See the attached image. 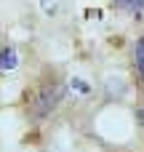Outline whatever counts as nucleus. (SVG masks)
Wrapping results in <instances>:
<instances>
[{
  "label": "nucleus",
  "mask_w": 144,
  "mask_h": 152,
  "mask_svg": "<svg viewBox=\"0 0 144 152\" xmlns=\"http://www.w3.org/2000/svg\"><path fill=\"white\" fill-rule=\"evenodd\" d=\"M134 61H136V69H139V75H142L144 80V37L136 40V48H134Z\"/></svg>",
  "instance_id": "3"
},
{
  "label": "nucleus",
  "mask_w": 144,
  "mask_h": 152,
  "mask_svg": "<svg viewBox=\"0 0 144 152\" xmlns=\"http://www.w3.org/2000/svg\"><path fill=\"white\" fill-rule=\"evenodd\" d=\"M40 3H43V8H45V11H53V5H56L59 0H40Z\"/></svg>",
  "instance_id": "5"
},
{
  "label": "nucleus",
  "mask_w": 144,
  "mask_h": 152,
  "mask_svg": "<svg viewBox=\"0 0 144 152\" xmlns=\"http://www.w3.org/2000/svg\"><path fill=\"white\" fill-rule=\"evenodd\" d=\"M115 3L128 13H142V8H144V0H115Z\"/></svg>",
  "instance_id": "4"
},
{
  "label": "nucleus",
  "mask_w": 144,
  "mask_h": 152,
  "mask_svg": "<svg viewBox=\"0 0 144 152\" xmlns=\"http://www.w3.org/2000/svg\"><path fill=\"white\" fill-rule=\"evenodd\" d=\"M61 99H64V86H61V83H45V86L35 94V99H32V112H35V118H45Z\"/></svg>",
  "instance_id": "1"
},
{
  "label": "nucleus",
  "mask_w": 144,
  "mask_h": 152,
  "mask_svg": "<svg viewBox=\"0 0 144 152\" xmlns=\"http://www.w3.org/2000/svg\"><path fill=\"white\" fill-rule=\"evenodd\" d=\"M19 67V53L13 45H3L0 48V72H11Z\"/></svg>",
  "instance_id": "2"
},
{
  "label": "nucleus",
  "mask_w": 144,
  "mask_h": 152,
  "mask_svg": "<svg viewBox=\"0 0 144 152\" xmlns=\"http://www.w3.org/2000/svg\"><path fill=\"white\" fill-rule=\"evenodd\" d=\"M136 120L144 126V107H142V110H136Z\"/></svg>",
  "instance_id": "6"
}]
</instances>
